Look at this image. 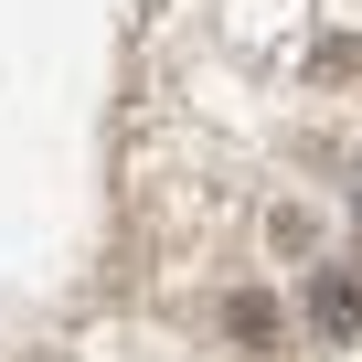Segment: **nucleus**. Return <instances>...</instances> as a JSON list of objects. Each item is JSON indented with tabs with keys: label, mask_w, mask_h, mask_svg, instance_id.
Listing matches in <instances>:
<instances>
[{
	"label": "nucleus",
	"mask_w": 362,
	"mask_h": 362,
	"mask_svg": "<svg viewBox=\"0 0 362 362\" xmlns=\"http://www.w3.org/2000/svg\"><path fill=\"white\" fill-rule=\"evenodd\" d=\"M309 320H320V330H362V277H351V267H320V277H309Z\"/></svg>",
	"instance_id": "obj_1"
},
{
	"label": "nucleus",
	"mask_w": 362,
	"mask_h": 362,
	"mask_svg": "<svg viewBox=\"0 0 362 362\" xmlns=\"http://www.w3.org/2000/svg\"><path fill=\"white\" fill-rule=\"evenodd\" d=\"M224 341H235V351H267V341H277V298H267V288H235V298H224Z\"/></svg>",
	"instance_id": "obj_2"
}]
</instances>
